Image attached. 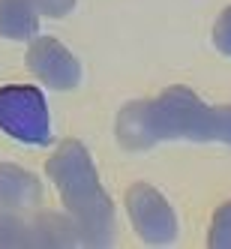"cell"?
<instances>
[{"label":"cell","mask_w":231,"mask_h":249,"mask_svg":"<svg viewBox=\"0 0 231 249\" xmlns=\"http://www.w3.org/2000/svg\"><path fill=\"white\" fill-rule=\"evenodd\" d=\"M117 138L129 150L153 147L165 138L231 144V105L210 108L192 90L171 87L156 99L129 102L117 117Z\"/></svg>","instance_id":"6da1fadb"},{"label":"cell","mask_w":231,"mask_h":249,"mask_svg":"<svg viewBox=\"0 0 231 249\" xmlns=\"http://www.w3.org/2000/svg\"><path fill=\"white\" fill-rule=\"evenodd\" d=\"M45 171L54 180L81 243H90V246L111 243L114 240V204L105 195L84 144L63 141L57 153L48 159Z\"/></svg>","instance_id":"7a4b0ae2"},{"label":"cell","mask_w":231,"mask_h":249,"mask_svg":"<svg viewBox=\"0 0 231 249\" xmlns=\"http://www.w3.org/2000/svg\"><path fill=\"white\" fill-rule=\"evenodd\" d=\"M0 129L24 141V144H45L51 138V123L39 87L30 84L0 87Z\"/></svg>","instance_id":"3957f363"},{"label":"cell","mask_w":231,"mask_h":249,"mask_svg":"<svg viewBox=\"0 0 231 249\" xmlns=\"http://www.w3.org/2000/svg\"><path fill=\"white\" fill-rule=\"evenodd\" d=\"M81 243L72 219L54 213L24 219L12 207H0V246H75Z\"/></svg>","instance_id":"277c9868"},{"label":"cell","mask_w":231,"mask_h":249,"mask_svg":"<svg viewBox=\"0 0 231 249\" xmlns=\"http://www.w3.org/2000/svg\"><path fill=\"white\" fill-rule=\"evenodd\" d=\"M126 210L135 231L147 243H171L177 234V219L168 207V201L150 186H132L126 192Z\"/></svg>","instance_id":"5b68a950"},{"label":"cell","mask_w":231,"mask_h":249,"mask_svg":"<svg viewBox=\"0 0 231 249\" xmlns=\"http://www.w3.org/2000/svg\"><path fill=\"white\" fill-rule=\"evenodd\" d=\"M27 66H30V72L36 78H42L48 87H57V90H72V87L81 81L78 60L51 36H39L30 45Z\"/></svg>","instance_id":"8992f818"},{"label":"cell","mask_w":231,"mask_h":249,"mask_svg":"<svg viewBox=\"0 0 231 249\" xmlns=\"http://www.w3.org/2000/svg\"><path fill=\"white\" fill-rule=\"evenodd\" d=\"M42 186L33 174L15 168V165H0V207H30L39 204Z\"/></svg>","instance_id":"52a82bcc"},{"label":"cell","mask_w":231,"mask_h":249,"mask_svg":"<svg viewBox=\"0 0 231 249\" xmlns=\"http://www.w3.org/2000/svg\"><path fill=\"white\" fill-rule=\"evenodd\" d=\"M39 30V9L33 0H0V36L30 39Z\"/></svg>","instance_id":"ba28073f"},{"label":"cell","mask_w":231,"mask_h":249,"mask_svg":"<svg viewBox=\"0 0 231 249\" xmlns=\"http://www.w3.org/2000/svg\"><path fill=\"white\" fill-rule=\"evenodd\" d=\"M210 246L216 249H231V201L216 210V216L210 222Z\"/></svg>","instance_id":"9c48e42d"},{"label":"cell","mask_w":231,"mask_h":249,"mask_svg":"<svg viewBox=\"0 0 231 249\" xmlns=\"http://www.w3.org/2000/svg\"><path fill=\"white\" fill-rule=\"evenodd\" d=\"M213 42H216L222 54H231V6L219 15L216 27H213Z\"/></svg>","instance_id":"30bf717a"},{"label":"cell","mask_w":231,"mask_h":249,"mask_svg":"<svg viewBox=\"0 0 231 249\" xmlns=\"http://www.w3.org/2000/svg\"><path fill=\"white\" fill-rule=\"evenodd\" d=\"M36 3V9L42 15H51V18H60V15H66L69 9L75 6V0H33Z\"/></svg>","instance_id":"8fae6325"}]
</instances>
